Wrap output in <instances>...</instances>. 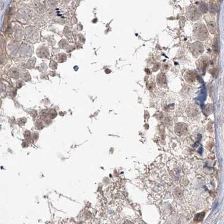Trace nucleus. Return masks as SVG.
<instances>
[{
    "label": "nucleus",
    "instance_id": "obj_7",
    "mask_svg": "<svg viewBox=\"0 0 224 224\" xmlns=\"http://www.w3.org/2000/svg\"><path fill=\"white\" fill-rule=\"evenodd\" d=\"M200 10L202 13H206L207 11V6L205 3H202L200 5Z\"/></svg>",
    "mask_w": 224,
    "mask_h": 224
},
{
    "label": "nucleus",
    "instance_id": "obj_8",
    "mask_svg": "<svg viewBox=\"0 0 224 224\" xmlns=\"http://www.w3.org/2000/svg\"><path fill=\"white\" fill-rule=\"evenodd\" d=\"M209 10L211 13H215L216 11V6L213 4H211L209 6Z\"/></svg>",
    "mask_w": 224,
    "mask_h": 224
},
{
    "label": "nucleus",
    "instance_id": "obj_5",
    "mask_svg": "<svg viewBox=\"0 0 224 224\" xmlns=\"http://www.w3.org/2000/svg\"><path fill=\"white\" fill-rule=\"evenodd\" d=\"M207 27H208V30L210 31V32L211 33V34H213L215 33L216 32V25L215 22H209L207 24Z\"/></svg>",
    "mask_w": 224,
    "mask_h": 224
},
{
    "label": "nucleus",
    "instance_id": "obj_3",
    "mask_svg": "<svg viewBox=\"0 0 224 224\" xmlns=\"http://www.w3.org/2000/svg\"><path fill=\"white\" fill-rule=\"evenodd\" d=\"M188 15L190 19L192 20H195L199 18V13L197 11V9L196 8L195 6L194 7H191L189 8V10L188 11Z\"/></svg>",
    "mask_w": 224,
    "mask_h": 224
},
{
    "label": "nucleus",
    "instance_id": "obj_4",
    "mask_svg": "<svg viewBox=\"0 0 224 224\" xmlns=\"http://www.w3.org/2000/svg\"><path fill=\"white\" fill-rule=\"evenodd\" d=\"M208 62V60L206 59L205 57H201L197 61V67L201 71H203L205 69L207 64Z\"/></svg>",
    "mask_w": 224,
    "mask_h": 224
},
{
    "label": "nucleus",
    "instance_id": "obj_1",
    "mask_svg": "<svg viewBox=\"0 0 224 224\" xmlns=\"http://www.w3.org/2000/svg\"><path fill=\"white\" fill-rule=\"evenodd\" d=\"M193 34L195 37L200 40H205L208 37V32L204 24L197 23L193 28Z\"/></svg>",
    "mask_w": 224,
    "mask_h": 224
},
{
    "label": "nucleus",
    "instance_id": "obj_6",
    "mask_svg": "<svg viewBox=\"0 0 224 224\" xmlns=\"http://www.w3.org/2000/svg\"><path fill=\"white\" fill-rule=\"evenodd\" d=\"M157 84L159 85H163L166 84L165 76L164 74H160L157 78Z\"/></svg>",
    "mask_w": 224,
    "mask_h": 224
},
{
    "label": "nucleus",
    "instance_id": "obj_2",
    "mask_svg": "<svg viewBox=\"0 0 224 224\" xmlns=\"http://www.w3.org/2000/svg\"><path fill=\"white\" fill-rule=\"evenodd\" d=\"M192 52L194 55L201 54L203 51V46L199 42L194 43L192 44Z\"/></svg>",
    "mask_w": 224,
    "mask_h": 224
}]
</instances>
